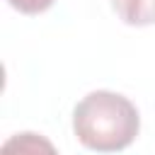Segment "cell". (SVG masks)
<instances>
[{
  "label": "cell",
  "mask_w": 155,
  "mask_h": 155,
  "mask_svg": "<svg viewBox=\"0 0 155 155\" xmlns=\"http://www.w3.org/2000/svg\"><path fill=\"white\" fill-rule=\"evenodd\" d=\"M73 131L78 140L94 153H119L136 140L140 116L128 97L94 90L78 102L73 111Z\"/></svg>",
  "instance_id": "obj_1"
},
{
  "label": "cell",
  "mask_w": 155,
  "mask_h": 155,
  "mask_svg": "<svg viewBox=\"0 0 155 155\" xmlns=\"http://www.w3.org/2000/svg\"><path fill=\"white\" fill-rule=\"evenodd\" d=\"M0 155H58V150L46 136L34 133V131H22V133L10 136L2 143Z\"/></svg>",
  "instance_id": "obj_2"
},
{
  "label": "cell",
  "mask_w": 155,
  "mask_h": 155,
  "mask_svg": "<svg viewBox=\"0 0 155 155\" xmlns=\"http://www.w3.org/2000/svg\"><path fill=\"white\" fill-rule=\"evenodd\" d=\"M114 12L131 27L155 24V0H111Z\"/></svg>",
  "instance_id": "obj_3"
},
{
  "label": "cell",
  "mask_w": 155,
  "mask_h": 155,
  "mask_svg": "<svg viewBox=\"0 0 155 155\" xmlns=\"http://www.w3.org/2000/svg\"><path fill=\"white\" fill-rule=\"evenodd\" d=\"M7 2H10V7H15L17 12H24V15H39L53 5V0H7Z\"/></svg>",
  "instance_id": "obj_4"
}]
</instances>
